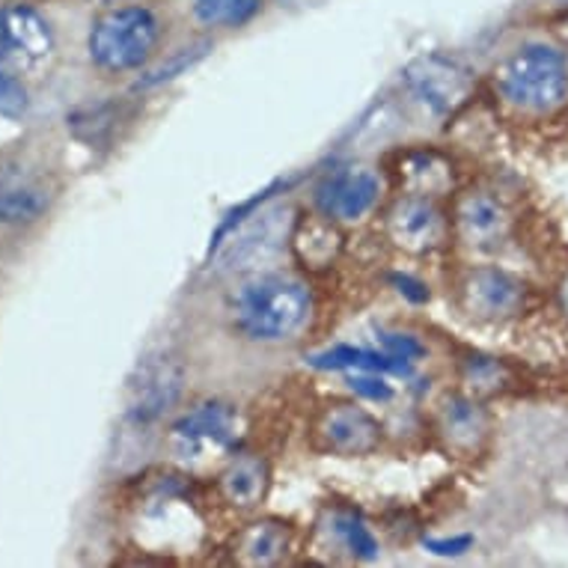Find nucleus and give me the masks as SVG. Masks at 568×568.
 <instances>
[{"mask_svg":"<svg viewBox=\"0 0 568 568\" xmlns=\"http://www.w3.org/2000/svg\"><path fill=\"white\" fill-rule=\"evenodd\" d=\"M313 295L307 283L292 274H251L230 295V318L244 339L283 343L307 325Z\"/></svg>","mask_w":568,"mask_h":568,"instance_id":"nucleus-1","label":"nucleus"},{"mask_svg":"<svg viewBox=\"0 0 568 568\" xmlns=\"http://www.w3.org/2000/svg\"><path fill=\"white\" fill-rule=\"evenodd\" d=\"M164 37L159 12L143 3H113L102 16H95L87 51L95 69L122 75V72H138L150 63Z\"/></svg>","mask_w":568,"mask_h":568,"instance_id":"nucleus-2","label":"nucleus"},{"mask_svg":"<svg viewBox=\"0 0 568 568\" xmlns=\"http://www.w3.org/2000/svg\"><path fill=\"white\" fill-rule=\"evenodd\" d=\"M504 102L527 116H554L568 108V60L541 42L518 48L497 72Z\"/></svg>","mask_w":568,"mask_h":568,"instance_id":"nucleus-3","label":"nucleus"},{"mask_svg":"<svg viewBox=\"0 0 568 568\" xmlns=\"http://www.w3.org/2000/svg\"><path fill=\"white\" fill-rule=\"evenodd\" d=\"M530 304V286L504 268L483 265V268L467 271L462 280V307L476 322L504 325V322L521 318Z\"/></svg>","mask_w":568,"mask_h":568,"instance_id":"nucleus-4","label":"nucleus"},{"mask_svg":"<svg viewBox=\"0 0 568 568\" xmlns=\"http://www.w3.org/2000/svg\"><path fill=\"white\" fill-rule=\"evenodd\" d=\"M239 417L224 402H200L170 426V449L182 462L221 456L235 444Z\"/></svg>","mask_w":568,"mask_h":568,"instance_id":"nucleus-5","label":"nucleus"},{"mask_svg":"<svg viewBox=\"0 0 568 568\" xmlns=\"http://www.w3.org/2000/svg\"><path fill=\"white\" fill-rule=\"evenodd\" d=\"M57 37L48 19L28 3L0 7V65L12 72H33L54 57Z\"/></svg>","mask_w":568,"mask_h":568,"instance_id":"nucleus-6","label":"nucleus"},{"mask_svg":"<svg viewBox=\"0 0 568 568\" xmlns=\"http://www.w3.org/2000/svg\"><path fill=\"white\" fill-rule=\"evenodd\" d=\"M292 212L283 209V205H262L260 212H251L244 217L242 230L233 233L230 244H226L224 256H221V265L226 271H251L260 268L265 262H271L277 256L292 239Z\"/></svg>","mask_w":568,"mask_h":568,"instance_id":"nucleus-7","label":"nucleus"},{"mask_svg":"<svg viewBox=\"0 0 568 568\" xmlns=\"http://www.w3.org/2000/svg\"><path fill=\"white\" fill-rule=\"evenodd\" d=\"M382 423L354 402H331L313 423L316 447L339 458L373 456L382 447Z\"/></svg>","mask_w":568,"mask_h":568,"instance_id":"nucleus-8","label":"nucleus"},{"mask_svg":"<svg viewBox=\"0 0 568 568\" xmlns=\"http://www.w3.org/2000/svg\"><path fill=\"white\" fill-rule=\"evenodd\" d=\"M57 200V185L45 170H37L24 161L0 164V224L30 226L39 224L51 212Z\"/></svg>","mask_w":568,"mask_h":568,"instance_id":"nucleus-9","label":"nucleus"},{"mask_svg":"<svg viewBox=\"0 0 568 568\" xmlns=\"http://www.w3.org/2000/svg\"><path fill=\"white\" fill-rule=\"evenodd\" d=\"M382 176L373 168H336L316 185V209L336 224L364 221L382 200Z\"/></svg>","mask_w":568,"mask_h":568,"instance_id":"nucleus-10","label":"nucleus"},{"mask_svg":"<svg viewBox=\"0 0 568 568\" xmlns=\"http://www.w3.org/2000/svg\"><path fill=\"white\" fill-rule=\"evenodd\" d=\"M405 81H408L410 93L438 116L456 113L474 90V78L465 65L444 54L419 57L417 63L405 69Z\"/></svg>","mask_w":568,"mask_h":568,"instance_id":"nucleus-11","label":"nucleus"},{"mask_svg":"<svg viewBox=\"0 0 568 568\" xmlns=\"http://www.w3.org/2000/svg\"><path fill=\"white\" fill-rule=\"evenodd\" d=\"M387 235L405 253L440 251L449 239V221L429 196L402 194L387 212Z\"/></svg>","mask_w":568,"mask_h":568,"instance_id":"nucleus-12","label":"nucleus"},{"mask_svg":"<svg viewBox=\"0 0 568 568\" xmlns=\"http://www.w3.org/2000/svg\"><path fill=\"white\" fill-rule=\"evenodd\" d=\"M185 387V369L170 354L150 357L138 369V382H131L129 417L140 426H146L152 419L164 417L182 396Z\"/></svg>","mask_w":568,"mask_h":568,"instance_id":"nucleus-13","label":"nucleus"},{"mask_svg":"<svg viewBox=\"0 0 568 568\" xmlns=\"http://www.w3.org/2000/svg\"><path fill=\"white\" fill-rule=\"evenodd\" d=\"M494 419L483 402L474 396H453L438 410V435L449 453L458 458L483 456L491 440Z\"/></svg>","mask_w":568,"mask_h":568,"instance_id":"nucleus-14","label":"nucleus"},{"mask_svg":"<svg viewBox=\"0 0 568 568\" xmlns=\"http://www.w3.org/2000/svg\"><path fill=\"white\" fill-rule=\"evenodd\" d=\"M396 182L405 194L414 196H447L456 191L458 170L447 152L438 150H408L396 161Z\"/></svg>","mask_w":568,"mask_h":568,"instance_id":"nucleus-15","label":"nucleus"},{"mask_svg":"<svg viewBox=\"0 0 568 568\" xmlns=\"http://www.w3.org/2000/svg\"><path fill=\"white\" fill-rule=\"evenodd\" d=\"M453 226H456L458 239L470 247H494L506 239L509 230V212L504 209L500 200L474 191L465 194L456 203L453 212Z\"/></svg>","mask_w":568,"mask_h":568,"instance_id":"nucleus-16","label":"nucleus"},{"mask_svg":"<svg viewBox=\"0 0 568 568\" xmlns=\"http://www.w3.org/2000/svg\"><path fill=\"white\" fill-rule=\"evenodd\" d=\"M217 488L226 504L239 513H251L265 504L271 488L268 462L256 453H242L226 462V467L217 476Z\"/></svg>","mask_w":568,"mask_h":568,"instance_id":"nucleus-17","label":"nucleus"},{"mask_svg":"<svg viewBox=\"0 0 568 568\" xmlns=\"http://www.w3.org/2000/svg\"><path fill=\"white\" fill-rule=\"evenodd\" d=\"M292 251L298 256L307 268H327L334 265L339 251H343V233L336 221H331L327 215H307L298 217L295 226H292Z\"/></svg>","mask_w":568,"mask_h":568,"instance_id":"nucleus-18","label":"nucleus"},{"mask_svg":"<svg viewBox=\"0 0 568 568\" xmlns=\"http://www.w3.org/2000/svg\"><path fill=\"white\" fill-rule=\"evenodd\" d=\"M292 548V527L277 518H262V521L247 524L239 539H235V554L244 566H277Z\"/></svg>","mask_w":568,"mask_h":568,"instance_id":"nucleus-19","label":"nucleus"},{"mask_svg":"<svg viewBox=\"0 0 568 568\" xmlns=\"http://www.w3.org/2000/svg\"><path fill=\"white\" fill-rule=\"evenodd\" d=\"M310 364L318 366V369H352V373H410V364L393 357V354H378L369 352V348H352V345H336V348L313 354Z\"/></svg>","mask_w":568,"mask_h":568,"instance_id":"nucleus-20","label":"nucleus"},{"mask_svg":"<svg viewBox=\"0 0 568 568\" xmlns=\"http://www.w3.org/2000/svg\"><path fill=\"white\" fill-rule=\"evenodd\" d=\"M260 12L262 0H194V16L205 28H244Z\"/></svg>","mask_w":568,"mask_h":568,"instance_id":"nucleus-21","label":"nucleus"},{"mask_svg":"<svg viewBox=\"0 0 568 568\" xmlns=\"http://www.w3.org/2000/svg\"><path fill=\"white\" fill-rule=\"evenodd\" d=\"M465 382L474 387L476 396H491V393L509 390V384H513V369H509L500 357L470 354L465 364Z\"/></svg>","mask_w":568,"mask_h":568,"instance_id":"nucleus-22","label":"nucleus"},{"mask_svg":"<svg viewBox=\"0 0 568 568\" xmlns=\"http://www.w3.org/2000/svg\"><path fill=\"white\" fill-rule=\"evenodd\" d=\"M331 530L339 539L343 550H348L354 559H375L378 557V541L373 530L366 527L364 518L354 513H336L331 518Z\"/></svg>","mask_w":568,"mask_h":568,"instance_id":"nucleus-23","label":"nucleus"},{"mask_svg":"<svg viewBox=\"0 0 568 568\" xmlns=\"http://www.w3.org/2000/svg\"><path fill=\"white\" fill-rule=\"evenodd\" d=\"M30 111V90L21 81L19 72L0 65V116L3 120H21Z\"/></svg>","mask_w":568,"mask_h":568,"instance_id":"nucleus-24","label":"nucleus"},{"mask_svg":"<svg viewBox=\"0 0 568 568\" xmlns=\"http://www.w3.org/2000/svg\"><path fill=\"white\" fill-rule=\"evenodd\" d=\"M209 51V42H200V45H191V48H182V54H176L173 60H170L168 65H161V69H155V72H150V78H143V87H159V84H168V81H173V78H179L185 69H191V65L200 60V57Z\"/></svg>","mask_w":568,"mask_h":568,"instance_id":"nucleus-25","label":"nucleus"},{"mask_svg":"<svg viewBox=\"0 0 568 568\" xmlns=\"http://www.w3.org/2000/svg\"><path fill=\"white\" fill-rule=\"evenodd\" d=\"M352 387L361 396H366V399L373 402H387L393 396L390 384L384 382V378H378V373H354L352 375Z\"/></svg>","mask_w":568,"mask_h":568,"instance_id":"nucleus-26","label":"nucleus"},{"mask_svg":"<svg viewBox=\"0 0 568 568\" xmlns=\"http://www.w3.org/2000/svg\"><path fill=\"white\" fill-rule=\"evenodd\" d=\"M384 348H387V354H393V357H399V361H405V364H414L419 354H423V345L414 339V336L408 334H384Z\"/></svg>","mask_w":568,"mask_h":568,"instance_id":"nucleus-27","label":"nucleus"},{"mask_svg":"<svg viewBox=\"0 0 568 568\" xmlns=\"http://www.w3.org/2000/svg\"><path fill=\"white\" fill-rule=\"evenodd\" d=\"M423 545L438 557H462L474 548V536H456V539H423Z\"/></svg>","mask_w":568,"mask_h":568,"instance_id":"nucleus-28","label":"nucleus"},{"mask_svg":"<svg viewBox=\"0 0 568 568\" xmlns=\"http://www.w3.org/2000/svg\"><path fill=\"white\" fill-rule=\"evenodd\" d=\"M393 280H396V286H399L402 295L414 301V304H423V301H429V286H423L419 280L408 277V274H396Z\"/></svg>","mask_w":568,"mask_h":568,"instance_id":"nucleus-29","label":"nucleus"},{"mask_svg":"<svg viewBox=\"0 0 568 568\" xmlns=\"http://www.w3.org/2000/svg\"><path fill=\"white\" fill-rule=\"evenodd\" d=\"M550 33H554L562 45H568V7L559 12L557 19L550 21Z\"/></svg>","mask_w":568,"mask_h":568,"instance_id":"nucleus-30","label":"nucleus"},{"mask_svg":"<svg viewBox=\"0 0 568 568\" xmlns=\"http://www.w3.org/2000/svg\"><path fill=\"white\" fill-rule=\"evenodd\" d=\"M557 307L559 313H562V322L568 325V274L562 280H559V286H557Z\"/></svg>","mask_w":568,"mask_h":568,"instance_id":"nucleus-31","label":"nucleus"},{"mask_svg":"<svg viewBox=\"0 0 568 568\" xmlns=\"http://www.w3.org/2000/svg\"><path fill=\"white\" fill-rule=\"evenodd\" d=\"M99 3H116V0H99Z\"/></svg>","mask_w":568,"mask_h":568,"instance_id":"nucleus-32","label":"nucleus"},{"mask_svg":"<svg viewBox=\"0 0 568 568\" xmlns=\"http://www.w3.org/2000/svg\"><path fill=\"white\" fill-rule=\"evenodd\" d=\"M562 3H568V0H562Z\"/></svg>","mask_w":568,"mask_h":568,"instance_id":"nucleus-33","label":"nucleus"}]
</instances>
